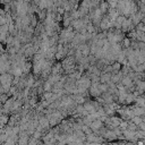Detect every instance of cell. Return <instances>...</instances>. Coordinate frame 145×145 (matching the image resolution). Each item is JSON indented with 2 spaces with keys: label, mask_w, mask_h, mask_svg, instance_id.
Masks as SVG:
<instances>
[{
  "label": "cell",
  "mask_w": 145,
  "mask_h": 145,
  "mask_svg": "<svg viewBox=\"0 0 145 145\" xmlns=\"http://www.w3.org/2000/svg\"><path fill=\"white\" fill-rule=\"evenodd\" d=\"M82 53H83V57H87L88 54L91 53V50H90V45H88V43H86L85 47L82 49Z\"/></svg>",
  "instance_id": "ba28073f"
},
{
  "label": "cell",
  "mask_w": 145,
  "mask_h": 145,
  "mask_svg": "<svg viewBox=\"0 0 145 145\" xmlns=\"http://www.w3.org/2000/svg\"><path fill=\"white\" fill-rule=\"evenodd\" d=\"M7 35H8V33H0V43H6Z\"/></svg>",
  "instance_id": "2e32d148"
},
{
  "label": "cell",
  "mask_w": 145,
  "mask_h": 145,
  "mask_svg": "<svg viewBox=\"0 0 145 145\" xmlns=\"http://www.w3.org/2000/svg\"><path fill=\"white\" fill-rule=\"evenodd\" d=\"M128 129H129V130H134V132H136L137 129H138V126H137V125H135L134 122H132L130 120H128Z\"/></svg>",
  "instance_id": "5bb4252c"
},
{
  "label": "cell",
  "mask_w": 145,
  "mask_h": 145,
  "mask_svg": "<svg viewBox=\"0 0 145 145\" xmlns=\"http://www.w3.org/2000/svg\"><path fill=\"white\" fill-rule=\"evenodd\" d=\"M99 90L101 91V93H106L109 90V86H108L107 83H100L99 84Z\"/></svg>",
  "instance_id": "9c48e42d"
},
{
  "label": "cell",
  "mask_w": 145,
  "mask_h": 145,
  "mask_svg": "<svg viewBox=\"0 0 145 145\" xmlns=\"http://www.w3.org/2000/svg\"><path fill=\"white\" fill-rule=\"evenodd\" d=\"M103 126H106V125H104V122H103V121H101L100 119H94L93 121L91 122L90 127H91V129H92V132L95 133L96 130H99L100 128H102Z\"/></svg>",
  "instance_id": "6da1fadb"
},
{
  "label": "cell",
  "mask_w": 145,
  "mask_h": 145,
  "mask_svg": "<svg viewBox=\"0 0 145 145\" xmlns=\"http://www.w3.org/2000/svg\"><path fill=\"white\" fill-rule=\"evenodd\" d=\"M111 78V73H104L102 72L100 75V83H108Z\"/></svg>",
  "instance_id": "277c9868"
},
{
  "label": "cell",
  "mask_w": 145,
  "mask_h": 145,
  "mask_svg": "<svg viewBox=\"0 0 145 145\" xmlns=\"http://www.w3.org/2000/svg\"><path fill=\"white\" fill-rule=\"evenodd\" d=\"M72 17H66V18H63V25L64 27H67V26H69L70 25V23H72Z\"/></svg>",
  "instance_id": "4fadbf2b"
},
{
  "label": "cell",
  "mask_w": 145,
  "mask_h": 145,
  "mask_svg": "<svg viewBox=\"0 0 145 145\" xmlns=\"http://www.w3.org/2000/svg\"><path fill=\"white\" fill-rule=\"evenodd\" d=\"M65 57H66V54L64 53V51H57L54 53V60L60 61V60H63Z\"/></svg>",
  "instance_id": "52a82bcc"
},
{
  "label": "cell",
  "mask_w": 145,
  "mask_h": 145,
  "mask_svg": "<svg viewBox=\"0 0 145 145\" xmlns=\"http://www.w3.org/2000/svg\"><path fill=\"white\" fill-rule=\"evenodd\" d=\"M111 66H112V69H113V72H118V70L121 69V64L119 63V61H113L112 64H111Z\"/></svg>",
  "instance_id": "30bf717a"
},
{
  "label": "cell",
  "mask_w": 145,
  "mask_h": 145,
  "mask_svg": "<svg viewBox=\"0 0 145 145\" xmlns=\"http://www.w3.org/2000/svg\"><path fill=\"white\" fill-rule=\"evenodd\" d=\"M120 83H121L122 85L125 86L126 88H129V87H132V86H134V83H133V79L129 77L128 75H125V76H122V78H121V81H120Z\"/></svg>",
  "instance_id": "7a4b0ae2"
},
{
  "label": "cell",
  "mask_w": 145,
  "mask_h": 145,
  "mask_svg": "<svg viewBox=\"0 0 145 145\" xmlns=\"http://www.w3.org/2000/svg\"><path fill=\"white\" fill-rule=\"evenodd\" d=\"M42 135H43V133L42 132H39V130H34V133L32 134V137H34V138H38V140H41V137H42Z\"/></svg>",
  "instance_id": "9a60e30c"
},
{
  "label": "cell",
  "mask_w": 145,
  "mask_h": 145,
  "mask_svg": "<svg viewBox=\"0 0 145 145\" xmlns=\"http://www.w3.org/2000/svg\"><path fill=\"white\" fill-rule=\"evenodd\" d=\"M119 128L121 129V130H126V129H128V120H121V122L119 124Z\"/></svg>",
  "instance_id": "7c38bea8"
},
{
  "label": "cell",
  "mask_w": 145,
  "mask_h": 145,
  "mask_svg": "<svg viewBox=\"0 0 145 145\" xmlns=\"http://www.w3.org/2000/svg\"><path fill=\"white\" fill-rule=\"evenodd\" d=\"M138 129H142V130L145 132V121H142L140 125H138Z\"/></svg>",
  "instance_id": "e0dca14e"
},
{
  "label": "cell",
  "mask_w": 145,
  "mask_h": 145,
  "mask_svg": "<svg viewBox=\"0 0 145 145\" xmlns=\"http://www.w3.org/2000/svg\"><path fill=\"white\" fill-rule=\"evenodd\" d=\"M134 100H135V96L132 92H127L126 94V98H125V104L126 106H130V104L134 103Z\"/></svg>",
  "instance_id": "3957f363"
},
{
  "label": "cell",
  "mask_w": 145,
  "mask_h": 145,
  "mask_svg": "<svg viewBox=\"0 0 145 145\" xmlns=\"http://www.w3.org/2000/svg\"><path fill=\"white\" fill-rule=\"evenodd\" d=\"M138 1H140L141 4H144L145 5V0H138Z\"/></svg>",
  "instance_id": "ac0fdd59"
},
{
  "label": "cell",
  "mask_w": 145,
  "mask_h": 145,
  "mask_svg": "<svg viewBox=\"0 0 145 145\" xmlns=\"http://www.w3.org/2000/svg\"><path fill=\"white\" fill-rule=\"evenodd\" d=\"M99 8L101 9V11H102L103 14H107V11H108V9H109V4H108V1L106 0H102V1L99 4Z\"/></svg>",
  "instance_id": "5b68a950"
},
{
  "label": "cell",
  "mask_w": 145,
  "mask_h": 145,
  "mask_svg": "<svg viewBox=\"0 0 145 145\" xmlns=\"http://www.w3.org/2000/svg\"><path fill=\"white\" fill-rule=\"evenodd\" d=\"M130 121H132V122H134L135 125H137V126H138L142 121H143V118H142V117H140V116H134V117H133V118L130 119Z\"/></svg>",
  "instance_id": "8fae6325"
},
{
  "label": "cell",
  "mask_w": 145,
  "mask_h": 145,
  "mask_svg": "<svg viewBox=\"0 0 145 145\" xmlns=\"http://www.w3.org/2000/svg\"><path fill=\"white\" fill-rule=\"evenodd\" d=\"M130 43H132V40L128 38V36H125L124 40L121 41V44H122V49H127L130 47Z\"/></svg>",
  "instance_id": "8992f818"
}]
</instances>
